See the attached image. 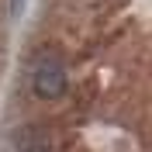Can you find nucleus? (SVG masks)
Masks as SVG:
<instances>
[{
    "label": "nucleus",
    "instance_id": "f257e3e1",
    "mask_svg": "<svg viewBox=\"0 0 152 152\" xmlns=\"http://www.w3.org/2000/svg\"><path fill=\"white\" fill-rule=\"evenodd\" d=\"M31 90H35V97H42V100L62 97L66 94V69H62V62H59V59H42L35 66V73H31Z\"/></svg>",
    "mask_w": 152,
    "mask_h": 152
}]
</instances>
